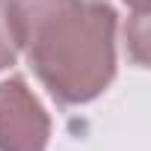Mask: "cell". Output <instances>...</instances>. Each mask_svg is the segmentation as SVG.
Returning a JSON list of instances; mask_svg holds the SVG:
<instances>
[{
	"instance_id": "4",
	"label": "cell",
	"mask_w": 151,
	"mask_h": 151,
	"mask_svg": "<svg viewBox=\"0 0 151 151\" xmlns=\"http://www.w3.org/2000/svg\"><path fill=\"white\" fill-rule=\"evenodd\" d=\"M15 56H18V47H15L9 24H6V6H3V0H0V71L15 65Z\"/></svg>"
},
{
	"instance_id": "2",
	"label": "cell",
	"mask_w": 151,
	"mask_h": 151,
	"mask_svg": "<svg viewBox=\"0 0 151 151\" xmlns=\"http://www.w3.org/2000/svg\"><path fill=\"white\" fill-rule=\"evenodd\" d=\"M50 116L21 74L0 80V151H47Z\"/></svg>"
},
{
	"instance_id": "3",
	"label": "cell",
	"mask_w": 151,
	"mask_h": 151,
	"mask_svg": "<svg viewBox=\"0 0 151 151\" xmlns=\"http://www.w3.org/2000/svg\"><path fill=\"white\" fill-rule=\"evenodd\" d=\"M127 45H130V56L136 59V65H145V47H148V15H133L127 30Z\"/></svg>"
},
{
	"instance_id": "5",
	"label": "cell",
	"mask_w": 151,
	"mask_h": 151,
	"mask_svg": "<svg viewBox=\"0 0 151 151\" xmlns=\"http://www.w3.org/2000/svg\"><path fill=\"white\" fill-rule=\"evenodd\" d=\"M124 3L133 9V15H148V0H124Z\"/></svg>"
},
{
	"instance_id": "1",
	"label": "cell",
	"mask_w": 151,
	"mask_h": 151,
	"mask_svg": "<svg viewBox=\"0 0 151 151\" xmlns=\"http://www.w3.org/2000/svg\"><path fill=\"white\" fill-rule=\"evenodd\" d=\"M15 47L59 107L104 95L116 77L119 15L107 0H3Z\"/></svg>"
}]
</instances>
